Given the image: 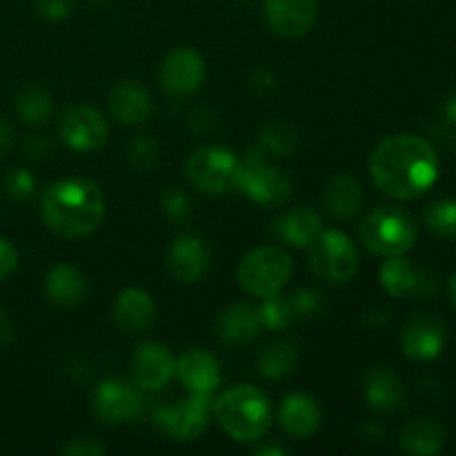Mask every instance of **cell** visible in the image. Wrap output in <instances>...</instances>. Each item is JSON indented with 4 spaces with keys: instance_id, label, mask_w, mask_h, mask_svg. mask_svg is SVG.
<instances>
[{
    "instance_id": "f35d334b",
    "label": "cell",
    "mask_w": 456,
    "mask_h": 456,
    "mask_svg": "<svg viewBox=\"0 0 456 456\" xmlns=\"http://www.w3.org/2000/svg\"><path fill=\"white\" fill-rule=\"evenodd\" d=\"M18 265V249L7 239H0V281L7 279Z\"/></svg>"
},
{
    "instance_id": "ee69618b",
    "label": "cell",
    "mask_w": 456,
    "mask_h": 456,
    "mask_svg": "<svg viewBox=\"0 0 456 456\" xmlns=\"http://www.w3.org/2000/svg\"><path fill=\"white\" fill-rule=\"evenodd\" d=\"M261 456H283L288 454V450L281 448V445H263V448H258V452Z\"/></svg>"
},
{
    "instance_id": "484cf974",
    "label": "cell",
    "mask_w": 456,
    "mask_h": 456,
    "mask_svg": "<svg viewBox=\"0 0 456 456\" xmlns=\"http://www.w3.org/2000/svg\"><path fill=\"white\" fill-rule=\"evenodd\" d=\"M363 395L370 408L387 412V410H396L403 403L405 387L403 381H401L392 370L374 368L372 372H368V377H365Z\"/></svg>"
},
{
    "instance_id": "60d3db41",
    "label": "cell",
    "mask_w": 456,
    "mask_h": 456,
    "mask_svg": "<svg viewBox=\"0 0 456 456\" xmlns=\"http://www.w3.org/2000/svg\"><path fill=\"white\" fill-rule=\"evenodd\" d=\"M25 150H27V156H29V159H34V160H43L45 156L49 154V142L45 141L43 136H38V134H36V136L27 138Z\"/></svg>"
},
{
    "instance_id": "b9f144b4",
    "label": "cell",
    "mask_w": 456,
    "mask_h": 456,
    "mask_svg": "<svg viewBox=\"0 0 456 456\" xmlns=\"http://www.w3.org/2000/svg\"><path fill=\"white\" fill-rule=\"evenodd\" d=\"M13 341V325L12 319L7 316V312L0 307V352L7 350L9 343Z\"/></svg>"
},
{
    "instance_id": "7a4b0ae2",
    "label": "cell",
    "mask_w": 456,
    "mask_h": 456,
    "mask_svg": "<svg viewBox=\"0 0 456 456\" xmlns=\"http://www.w3.org/2000/svg\"><path fill=\"white\" fill-rule=\"evenodd\" d=\"M40 216L52 234L83 239L96 232L105 218V196L89 178H61L40 196Z\"/></svg>"
},
{
    "instance_id": "cb8c5ba5",
    "label": "cell",
    "mask_w": 456,
    "mask_h": 456,
    "mask_svg": "<svg viewBox=\"0 0 456 456\" xmlns=\"http://www.w3.org/2000/svg\"><path fill=\"white\" fill-rule=\"evenodd\" d=\"M274 234L281 236L292 248L307 249L321 234V216L307 205L294 208L274 223Z\"/></svg>"
},
{
    "instance_id": "ac0fdd59",
    "label": "cell",
    "mask_w": 456,
    "mask_h": 456,
    "mask_svg": "<svg viewBox=\"0 0 456 456\" xmlns=\"http://www.w3.org/2000/svg\"><path fill=\"white\" fill-rule=\"evenodd\" d=\"M111 319L116 328L127 334L145 332L151 328L156 319V303L150 292L141 288H127L116 294L114 305H111Z\"/></svg>"
},
{
    "instance_id": "ffe728a7",
    "label": "cell",
    "mask_w": 456,
    "mask_h": 456,
    "mask_svg": "<svg viewBox=\"0 0 456 456\" xmlns=\"http://www.w3.org/2000/svg\"><path fill=\"white\" fill-rule=\"evenodd\" d=\"M110 111L120 125H142L151 116L150 92L136 80H123L110 94Z\"/></svg>"
},
{
    "instance_id": "6da1fadb",
    "label": "cell",
    "mask_w": 456,
    "mask_h": 456,
    "mask_svg": "<svg viewBox=\"0 0 456 456\" xmlns=\"http://www.w3.org/2000/svg\"><path fill=\"white\" fill-rule=\"evenodd\" d=\"M370 174L383 194L399 200H417L435 185L439 159L428 141L414 134H392L374 147Z\"/></svg>"
},
{
    "instance_id": "8fae6325",
    "label": "cell",
    "mask_w": 456,
    "mask_h": 456,
    "mask_svg": "<svg viewBox=\"0 0 456 456\" xmlns=\"http://www.w3.org/2000/svg\"><path fill=\"white\" fill-rule=\"evenodd\" d=\"M142 399L136 387L120 379H107L96 387L92 399V412L105 426L134 421L141 414Z\"/></svg>"
},
{
    "instance_id": "836d02e7",
    "label": "cell",
    "mask_w": 456,
    "mask_h": 456,
    "mask_svg": "<svg viewBox=\"0 0 456 456\" xmlns=\"http://www.w3.org/2000/svg\"><path fill=\"white\" fill-rule=\"evenodd\" d=\"M160 208L172 223H185L191 216V200L181 187H167L160 196Z\"/></svg>"
},
{
    "instance_id": "bcb514c9",
    "label": "cell",
    "mask_w": 456,
    "mask_h": 456,
    "mask_svg": "<svg viewBox=\"0 0 456 456\" xmlns=\"http://www.w3.org/2000/svg\"><path fill=\"white\" fill-rule=\"evenodd\" d=\"M450 301H452V305L456 310V272H454L452 279H450Z\"/></svg>"
},
{
    "instance_id": "44dd1931",
    "label": "cell",
    "mask_w": 456,
    "mask_h": 456,
    "mask_svg": "<svg viewBox=\"0 0 456 456\" xmlns=\"http://www.w3.org/2000/svg\"><path fill=\"white\" fill-rule=\"evenodd\" d=\"M383 289L395 298L412 297V294H426L430 288V279L414 265L410 258L390 256L379 272Z\"/></svg>"
},
{
    "instance_id": "d4e9b609",
    "label": "cell",
    "mask_w": 456,
    "mask_h": 456,
    "mask_svg": "<svg viewBox=\"0 0 456 456\" xmlns=\"http://www.w3.org/2000/svg\"><path fill=\"white\" fill-rule=\"evenodd\" d=\"M363 203V187L350 174H338L328 183L323 191V205L334 218L347 221L359 212Z\"/></svg>"
},
{
    "instance_id": "e575fe53",
    "label": "cell",
    "mask_w": 456,
    "mask_h": 456,
    "mask_svg": "<svg viewBox=\"0 0 456 456\" xmlns=\"http://www.w3.org/2000/svg\"><path fill=\"white\" fill-rule=\"evenodd\" d=\"M4 191L9 194V199H13L16 203H25L31 196L36 194V178L29 169H12V172L4 176Z\"/></svg>"
},
{
    "instance_id": "d6986e66",
    "label": "cell",
    "mask_w": 456,
    "mask_h": 456,
    "mask_svg": "<svg viewBox=\"0 0 456 456\" xmlns=\"http://www.w3.org/2000/svg\"><path fill=\"white\" fill-rule=\"evenodd\" d=\"M279 423L285 435L292 439H307L314 435L321 423L319 403L305 392H292L281 403Z\"/></svg>"
},
{
    "instance_id": "8992f818",
    "label": "cell",
    "mask_w": 456,
    "mask_h": 456,
    "mask_svg": "<svg viewBox=\"0 0 456 456\" xmlns=\"http://www.w3.org/2000/svg\"><path fill=\"white\" fill-rule=\"evenodd\" d=\"M234 190L248 196L263 208H281L292 196V181L279 167L265 163V151L261 147L249 150L243 159H239Z\"/></svg>"
},
{
    "instance_id": "3957f363",
    "label": "cell",
    "mask_w": 456,
    "mask_h": 456,
    "mask_svg": "<svg viewBox=\"0 0 456 456\" xmlns=\"http://www.w3.org/2000/svg\"><path fill=\"white\" fill-rule=\"evenodd\" d=\"M214 419L227 436L239 444H254L267 435L272 423L270 399L256 386H236L221 395L212 408Z\"/></svg>"
},
{
    "instance_id": "9c48e42d",
    "label": "cell",
    "mask_w": 456,
    "mask_h": 456,
    "mask_svg": "<svg viewBox=\"0 0 456 456\" xmlns=\"http://www.w3.org/2000/svg\"><path fill=\"white\" fill-rule=\"evenodd\" d=\"M209 412H212L209 396L191 395L178 401L176 405L156 410L154 421L165 435L174 436L176 441H194L208 430Z\"/></svg>"
},
{
    "instance_id": "30bf717a",
    "label": "cell",
    "mask_w": 456,
    "mask_h": 456,
    "mask_svg": "<svg viewBox=\"0 0 456 456\" xmlns=\"http://www.w3.org/2000/svg\"><path fill=\"white\" fill-rule=\"evenodd\" d=\"M58 134L74 151H96L110 136V125L94 107L74 105L61 116Z\"/></svg>"
},
{
    "instance_id": "4fadbf2b",
    "label": "cell",
    "mask_w": 456,
    "mask_h": 456,
    "mask_svg": "<svg viewBox=\"0 0 456 456\" xmlns=\"http://www.w3.org/2000/svg\"><path fill=\"white\" fill-rule=\"evenodd\" d=\"M212 263V252L205 243L203 236L199 234H178L167 248V270L178 283H199L209 270Z\"/></svg>"
},
{
    "instance_id": "d6a6232c",
    "label": "cell",
    "mask_w": 456,
    "mask_h": 456,
    "mask_svg": "<svg viewBox=\"0 0 456 456\" xmlns=\"http://www.w3.org/2000/svg\"><path fill=\"white\" fill-rule=\"evenodd\" d=\"M129 163L138 172H150L154 165H159L160 147L151 136H136L129 142Z\"/></svg>"
},
{
    "instance_id": "74e56055",
    "label": "cell",
    "mask_w": 456,
    "mask_h": 456,
    "mask_svg": "<svg viewBox=\"0 0 456 456\" xmlns=\"http://www.w3.org/2000/svg\"><path fill=\"white\" fill-rule=\"evenodd\" d=\"M107 448L94 439H74L71 444L62 445L61 454L65 456H102Z\"/></svg>"
},
{
    "instance_id": "277c9868",
    "label": "cell",
    "mask_w": 456,
    "mask_h": 456,
    "mask_svg": "<svg viewBox=\"0 0 456 456\" xmlns=\"http://www.w3.org/2000/svg\"><path fill=\"white\" fill-rule=\"evenodd\" d=\"M419 239V225L414 216L395 205H383L370 212L361 225V240L370 252L379 256H403Z\"/></svg>"
},
{
    "instance_id": "52a82bcc",
    "label": "cell",
    "mask_w": 456,
    "mask_h": 456,
    "mask_svg": "<svg viewBox=\"0 0 456 456\" xmlns=\"http://www.w3.org/2000/svg\"><path fill=\"white\" fill-rule=\"evenodd\" d=\"M310 270L321 281L343 285L359 272V249L350 236L341 230H321L310 245Z\"/></svg>"
},
{
    "instance_id": "83f0119b",
    "label": "cell",
    "mask_w": 456,
    "mask_h": 456,
    "mask_svg": "<svg viewBox=\"0 0 456 456\" xmlns=\"http://www.w3.org/2000/svg\"><path fill=\"white\" fill-rule=\"evenodd\" d=\"M298 363V347L292 341H276L263 350L258 356V374L270 381L289 377L297 370Z\"/></svg>"
},
{
    "instance_id": "5b68a950",
    "label": "cell",
    "mask_w": 456,
    "mask_h": 456,
    "mask_svg": "<svg viewBox=\"0 0 456 456\" xmlns=\"http://www.w3.org/2000/svg\"><path fill=\"white\" fill-rule=\"evenodd\" d=\"M292 256L279 245H263L245 254L236 270L239 285L256 298L274 297L283 292L292 279Z\"/></svg>"
},
{
    "instance_id": "ab89813d",
    "label": "cell",
    "mask_w": 456,
    "mask_h": 456,
    "mask_svg": "<svg viewBox=\"0 0 456 456\" xmlns=\"http://www.w3.org/2000/svg\"><path fill=\"white\" fill-rule=\"evenodd\" d=\"M249 87L258 94H267L270 89H274L276 87L274 71L267 69V67H258V69L252 71V76H249Z\"/></svg>"
},
{
    "instance_id": "603a6c76",
    "label": "cell",
    "mask_w": 456,
    "mask_h": 456,
    "mask_svg": "<svg viewBox=\"0 0 456 456\" xmlns=\"http://www.w3.org/2000/svg\"><path fill=\"white\" fill-rule=\"evenodd\" d=\"M45 294L61 307H76L87 297V279L71 263H58L45 276Z\"/></svg>"
},
{
    "instance_id": "ba28073f",
    "label": "cell",
    "mask_w": 456,
    "mask_h": 456,
    "mask_svg": "<svg viewBox=\"0 0 456 456\" xmlns=\"http://www.w3.org/2000/svg\"><path fill=\"white\" fill-rule=\"evenodd\" d=\"M239 156L223 145L199 147L185 163V178L205 194H225L234 190Z\"/></svg>"
},
{
    "instance_id": "1f68e13d",
    "label": "cell",
    "mask_w": 456,
    "mask_h": 456,
    "mask_svg": "<svg viewBox=\"0 0 456 456\" xmlns=\"http://www.w3.org/2000/svg\"><path fill=\"white\" fill-rule=\"evenodd\" d=\"M426 225L444 239H456V200L436 199L428 205Z\"/></svg>"
},
{
    "instance_id": "4dcf8cb0",
    "label": "cell",
    "mask_w": 456,
    "mask_h": 456,
    "mask_svg": "<svg viewBox=\"0 0 456 456\" xmlns=\"http://www.w3.org/2000/svg\"><path fill=\"white\" fill-rule=\"evenodd\" d=\"M261 307H258V316H261L263 328L267 330H288L289 325L297 321V314H294V307L289 303V298H283L281 294H274V297L261 298Z\"/></svg>"
},
{
    "instance_id": "d590c367",
    "label": "cell",
    "mask_w": 456,
    "mask_h": 456,
    "mask_svg": "<svg viewBox=\"0 0 456 456\" xmlns=\"http://www.w3.org/2000/svg\"><path fill=\"white\" fill-rule=\"evenodd\" d=\"M289 303H292L297 321L310 319V316L319 314L321 307H323V298H321V294L314 292V289H310V288L297 289V292L289 297Z\"/></svg>"
},
{
    "instance_id": "9a60e30c",
    "label": "cell",
    "mask_w": 456,
    "mask_h": 456,
    "mask_svg": "<svg viewBox=\"0 0 456 456\" xmlns=\"http://www.w3.org/2000/svg\"><path fill=\"white\" fill-rule=\"evenodd\" d=\"M267 27L283 38H301L319 18V0H265Z\"/></svg>"
},
{
    "instance_id": "7402d4cb",
    "label": "cell",
    "mask_w": 456,
    "mask_h": 456,
    "mask_svg": "<svg viewBox=\"0 0 456 456\" xmlns=\"http://www.w3.org/2000/svg\"><path fill=\"white\" fill-rule=\"evenodd\" d=\"M263 323L258 316V307L249 303H234L227 310L221 312L216 323V334L221 341L234 343V346H245L258 338Z\"/></svg>"
},
{
    "instance_id": "7c38bea8",
    "label": "cell",
    "mask_w": 456,
    "mask_h": 456,
    "mask_svg": "<svg viewBox=\"0 0 456 456\" xmlns=\"http://www.w3.org/2000/svg\"><path fill=\"white\" fill-rule=\"evenodd\" d=\"M205 61L196 49L178 47L172 49L160 62V85L169 96H191L203 85Z\"/></svg>"
},
{
    "instance_id": "e0dca14e",
    "label": "cell",
    "mask_w": 456,
    "mask_h": 456,
    "mask_svg": "<svg viewBox=\"0 0 456 456\" xmlns=\"http://www.w3.org/2000/svg\"><path fill=\"white\" fill-rule=\"evenodd\" d=\"M176 377L191 395L209 396L221 386V368H218L216 356L209 354L203 347H191L178 356Z\"/></svg>"
},
{
    "instance_id": "8d00e7d4",
    "label": "cell",
    "mask_w": 456,
    "mask_h": 456,
    "mask_svg": "<svg viewBox=\"0 0 456 456\" xmlns=\"http://www.w3.org/2000/svg\"><path fill=\"white\" fill-rule=\"evenodd\" d=\"M36 9L45 20H62L74 9V0H36Z\"/></svg>"
},
{
    "instance_id": "f1b7e54d",
    "label": "cell",
    "mask_w": 456,
    "mask_h": 456,
    "mask_svg": "<svg viewBox=\"0 0 456 456\" xmlns=\"http://www.w3.org/2000/svg\"><path fill=\"white\" fill-rule=\"evenodd\" d=\"M258 147L274 159L292 156L298 147V132L285 120H272L258 132Z\"/></svg>"
},
{
    "instance_id": "4316f807",
    "label": "cell",
    "mask_w": 456,
    "mask_h": 456,
    "mask_svg": "<svg viewBox=\"0 0 456 456\" xmlns=\"http://www.w3.org/2000/svg\"><path fill=\"white\" fill-rule=\"evenodd\" d=\"M445 430L436 419H414L401 432V448L408 454L435 456L441 452Z\"/></svg>"
},
{
    "instance_id": "f546056e",
    "label": "cell",
    "mask_w": 456,
    "mask_h": 456,
    "mask_svg": "<svg viewBox=\"0 0 456 456\" xmlns=\"http://www.w3.org/2000/svg\"><path fill=\"white\" fill-rule=\"evenodd\" d=\"M16 114L27 125H43L52 116V96L43 87L29 85L18 92Z\"/></svg>"
},
{
    "instance_id": "2e32d148",
    "label": "cell",
    "mask_w": 456,
    "mask_h": 456,
    "mask_svg": "<svg viewBox=\"0 0 456 456\" xmlns=\"http://www.w3.org/2000/svg\"><path fill=\"white\" fill-rule=\"evenodd\" d=\"M448 332L444 321L432 314H419L410 319V323L401 334V350L414 361H432L444 352Z\"/></svg>"
},
{
    "instance_id": "7bdbcfd3",
    "label": "cell",
    "mask_w": 456,
    "mask_h": 456,
    "mask_svg": "<svg viewBox=\"0 0 456 456\" xmlns=\"http://www.w3.org/2000/svg\"><path fill=\"white\" fill-rule=\"evenodd\" d=\"M12 142H13V132L9 127V123L4 118H0V159L12 150Z\"/></svg>"
},
{
    "instance_id": "f6af8a7d",
    "label": "cell",
    "mask_w": 456,
    "mask_h": 456,
    "mask_svg": "<svg viewBox=\"0 0 456 456\" xmlns=\"http://www.w3.org/2000/svg\"><path fill=\"white\" fill-rule=\"evenodd\" d=\"M445 118L452 125H456V92L448 98V102H445Z\"/></svg>"
},
{
    "instance_id": "5bb4252c",
    "label": "cell",
    "mask_w": 456,
    "mask_h": 456,
    "mask_svg": "<svg viewBox=\"0 0 456 456\" xmlns=\"http://www.w3.org/2000/svg\"><path fill=\"white\" fill-rule=\"evenodd\" d=\"M176 374V359L163 343H142L132 356V379L138 390H160Z\"/></svg>"
}]
</instances>
